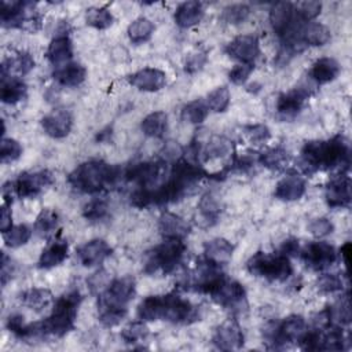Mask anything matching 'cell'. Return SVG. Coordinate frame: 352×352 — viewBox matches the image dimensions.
Segmentation results:
<instances>
[{"instance_id": "1", "label": "cell", "mask_w": 352, "mask_h": 352, "mask_svg": "<svg viewBox=\"0 0 352 352\" xmlns=\"http://www.w3.org/2000/svg\"><path fill=\"white\" fill-rule=\"evenodd\" d=\"M349 165V146L346 140L337 135L329 140H311L301 148L300 168L305 175H312L319 169L342 168Z\"/></svg>"}, {"instance_id": "2", "label": "cell", "mask_w": 352, "mask_h": 352, "mask_svg": "<svg viewBox=\"0 0 352 352\" xmlns=\"http://www.w3.org/2000/svg\"><path fill=\"white\" fill-rule=\"evenodd\" d=\"M138 318L143 322L166 320L175 324H188L199 315L197 307L176 293L148 296L138 307Z\"/></svg>"}, {"instance_id": "3", "label": "cell", "mask_w": 352, "mask_h": 352, "mask_svg": "<svg viewBox=\"0 0 352 352\" xmlns=\"http://www.w3.org/2000/svg\"><path fill=\"white\" fill-rule=\"evenodd\" d=\"M120 176L121 170L118 166L100 160H91L80 164L67 176V182L77 191L95 194L114 186Z\"/></svg>"}, {"instance_id": "4", "label": "cell", "mask_w": 352, "mask_h": 352, "mask_svg": "<svg viewBox=\"0 0 352 352\" xmlns=\"http://www.w3.org/2000/svg\"><path fill=\"white\" fill-rule=\"evenodd\" d=\"M81 302V294L77 289H72L62 294L48 318L38 322L43 337H63L74 327L77 309Z\"/></svg>"}, {"instance_id": "5", "label": "cell", "mask_w": 352, "mask_h": 352, "mask_svg": "<svg viewBox=\"0 0 352 352\" xmlns=\"http://www.w3.org/2000/svg\"><path fill=\"white\" fill-rule=\"evenodd\" d=\"M184 252L186 245L183 239L164 238L160 245L148 252L144 263V272L155 274L160 271L164 275L173 272L176 267L182 263Z\"/></svg>"}, {"instance_id": "6", "label": "cell", "mask_w": 352, "mask_h": 352, "mask_svg": "<svg viewBox=\"0 0 352 352\" xmlns=\"http://www.w3.org/2000/svg\"><path fill=\"white\" fill-rule=\"evenodd\" d=\"M246 268L254 276L278 282L286 280L293 272L289 257L282 253L270 254L257 252L248 260Z\"/></svg>"}, {"instance_id": "7", "label": "cell", "mask_w": 352, "mask_h": 352, "mask_svg": "<svg viewBox=\"0 0 352 352\" xmlns=\"http://www.w3.org/2000/svg\"><path fill=\"white\" fill-rule=\"evenodd\" d=\"M136 289L135 278L125 275L113 279L99 294L98 309H128V302L133 298Z\"/></svg>"}, {"instance_id": "8", "label": "cell", "mask_w": 352, "mask_h": 352, "mask_svg": "<svg viewBox=\"0 0 352 352\" xmlns=\"http://www.w3.org/2000/svg\"><path fill=\"white\" fill-rule=\"evenodd\" d=\"M305 327V319L301 315H290L280 322L268 323L264 330V337L268 342H272L274 348H279L286 344L298 342L300 337L307 330Z\"/></svg>"}, {"instance_id": "9", "label": "cell", "mask_w": 352, "mask_h": 352, "mask_svg": "<svg viewBox=\"0 0 352 352\" xmlns=\"http://www.w3.org/2000/svg\"><path fill=\"white\" fill-rule=\"evenodd\" d=\"M168 173V164L162 160H157L131 165L125 170V177L142 188L153 190L165 182V176Z\"/></svg>"}, {"instance_id": "10", "label": "cell", "mask_w": 352, "mask_h": 352, "mask_svg": "<svg viewBox=\"0 0 352 352\" xmlns=\"http://www.w3.org/2000/svg\"><path fill=\"white\" fill-rule=\"evenodd\" d=\"M220 307L232 312H241L246 308V292L236 280H230L227 276L209 294Z\"/></svg>"}, {"instance_id": "11", "label": "cell", "mask_w": 352, "mask_h": 352, "mask_svg": "<svg viewBox=\"0 0 352 352\" xmlns=\"http://www.w3.org/2000/svg\"><path fill=\"white\" fill-rule=\"evenodd\" d=\"M54 183V176L48 169L37 172H23L14 182L18 198H34Z\"/></svg>"}, {"instance_id": "12", "label": "cell", "mask_w": 352, "mask_h": 352, "mask_svg": "<svg viewBox=\"0 0 352 352\" xmlns=\"http://www.w3.org/2000/svg\"><path fill=\"white\" fill-rule=\"evenodd\" d=\"M270 23L272 30L283 38L297 26L304 25L296 18L294 4L290 1H278L270 10Z\"/></svg>"}, {"instance_id": "13", "label": "cell", "mask_w": 352, "mask_h": 352, "mask_svg": "<svg viewBox=\"0 0 352 352\" xmlns=\"http://www.w3.org/2000/svg\"><path fill=\"white\" fill-rule=\"evenodd\" d=\"M301 258L304 260L305 265L309 267L314 271H322L327 267H330L336 258L337 253L333 245L327 242H311L308 243L302 252H301Z\"/></svg>"}, {"instance_id": "14", "label": "cell", "mask_w": 352, "mask_h": 352, "mask_svg": "<svg viewBox=\"0 0 352 352\" xmlns=\"http://www.w3.org/2000/svg\"><path fill=\"white\" fill-rule=\"evenodd\" d=\"M226 52L241 63H253L260 54L258 37L254 34L236 36L227 44Z\"/></svg>"}, {"instance_id": "15", "label": "cell", "mask_w": 352, "mask_h": 352, "mask_svg": "<svg viewBox=\"0 0 352 352\" xmlns=\"http://www.w3.org/2000/svg\"><path fill=\"white\" fill-rule=\"evenodd\" d=\"M41 126L48 136L62 139L72 131L73 116L67 109H55L41 118Z\"/></svg>"}, {"instance_id": "16", "label": "cell", "mask_w": 352, "mask_h": 352, "mask_svg": "<svg viewBox=\"0 0 352 352\" xmlns=\"http://www.w3.org/2000/svg\"><path fill=\"white\" fill-rule=\"evenodd\" d=\"M212 342L221 351L239 349L243 345V333L235 320H227L216 327Z\"/></svg>"}, {"instance_id": "17", "label": "cell", "mask_w": 352, "mask_h": 352, "mask_svg": "<svg viewBox=\"0 0 352 352\" xmlns=\"http://www.w3.org/2000/svg\"><path fill=\"white\" fill-rule=\"evenodd\" d=\"M324 198L330 208H348L351 204V179L345 173L333 177L326 186Z\"/></svg>"}, {"instance_id": "18", "label": "cell", "mask_w": 352, "mask_h": 352, "mask_svg": "<svg viewBox=\"0 0 352 352\" xmlns=\"http://www.w3.org/2000/svg\"><path fill=\"white\" fill-rule=\"evenodd\" d=\"M129 84L144 92H157L166 84V74L155 67H144L129 77Z\"/></svg>"}, {"instance_id": "19", "label": "cell", "mask_w": 352, "mask_h": 352, "mask_svg": "<svg viewBox=\"0 0 352 352\" xmlns=\"http://www.w3.org/2000/svg\"><path fill=\"white\" fill-rule=\"evenodd\" d=\"M76 253L84 267H94L102 264L111 254V248L104 239L96 238L81 245Z\"/></svg>"}, {"instance_id": "20", "label": "cell", "mask_w": 352, "mask_h": 352, "mask_svg": "<svg viewBox=\"0 0 352 352\" xmlns=\"http://www.w3.org/2000/svg\"><path fill=\"white\" fill-rule=\"evenodd\" d=\"M34 6L36 4L32 1H1L0 21L3 28L21 29L29 15L28 11H32Z\"/></svg>"}, {"instance_id": "21", "label": "cell", "mask_w": 352, "mask_h": 352, "mask_svg": "<svg viewBox=\"0 0 352 352\" xmlns=\"http://www.w3.org/2000/svg\"><path fill=\"white\" fill-rule=\"evenodd\" d=\"M311 96V89L307 87H297L286 94H280L276 100V111L282 117H294Z\"/></svg>"}, {"instance_id": "22", "label": "cell", "mask_w": 352, "mask_h": 352, "mask_svg": "<svg viewBox=\"0 0 352 352\" xmlns=\"http://www.w3.org/2000/svg\"><path fill=\"white\" fill-rule=\"evenodd\" d=\"M45 55L50 63L56 67L67 65L73 56V44L67 33H58L51 40Z\"/></svg>"}, {"instance_id": "23", "label": "cell", "mask_w": 352, "mask_h": 352, "mask_svg": "<svg viewBox=\"0 0 352 352\" xmlns=\"http://www.w3.org/2000/svg\"><path fill=\"white\" fill-rule=\"evenodd\" d=\"M305 180L298 175H287L282 177L276 186L274 195L280 201H297L305 194Z\"/></svg>"}, {"instance_id": "24", "label": "cell", "mask_w": 352, "mask_h": 352, "mask_svg": "<svg viewBox=\"0 0 352 352\" xmlns=\"http://www.w3.org/2000/svg\"><path fill=\"white\" fill-rule=\"evenodd\" d=\"M234 249L235 246L230 241L224 238H214L204 245V258L221 267L232 258Z\"/></svg>"}, {"instance_id": "25", "label": "cell", "mask_w": 352, "mask_h": 352, "mask_svg": "<svg viewBox=\"0 0 352 352\" xmlns=\"http://www.w3.org/2000/svg\"><path fill=\"white\" fill-rule=\"evenodd\" d=\"M158 227L164 238H177L184 239L190 234V224L180 216L172 212H164L160 216Z\"/></svg>"}, {"instance_id": "26", "label": "cell", "mask_w": 352, "mask_h": 352, "mask_svg": "<svg viewBox=\"0 0 352 352\" xmlns=\"http://www.w3.org/2000/svg\"><path fill=\"white\" fill-rule=\"evenodd\" d=\"M232 153V143L224 136H212L204 147L197 148V160L205 162L226 158Z\"/></svg>"}, {"instance_id": "27", "label": "cell", "mask_w": 352, "mask_h": 352, "mask_svg": "<svg viewBox=\"0 0 352 352\" xmlns=\"http://www.w3.org/2000/svg\"><path fill=\"white\" fill-rule=\"evenodd\" d=\"M69 253V243L66 239L55 238L52 242L47 245V248L41 252L38 258V268H52L62 264Z\"/></svg>"}, {"instance_id": "28", "label": "cell", "mask_w": 352, "mask_h": 352, "mask_svg": "<svg viewBox=\"0 0 352 352\" xmlns=\"http://www.w3.org/2000/svg\"><path fill=\"white\" fill-rule=\"evenodd\" d=\"M197 209L199 223L205 227H210L217 221L223 210V204L221 199L214 192H206L201 197Z\"/></svg>"}, {"instance_id": "29", "label": "cell", "mask_w": 352, "mask_h": 352, "mask_svg": "<svg viewBox=\"0 0 352 352\" xmlns=\"http://www.w3.org/2000/svg\"><path fill=\"white\" fill-rule=\"evenodd\" d=\"M331 34L327 26L319 22H308L304 23L298 32V40L304 45L320 47L330 41Z\"/></svg>"}, {"instance_id": "30", "label": "cell", "mask_w": 352, "mask_h": 352, "mask_svg": "<svg viewBox=\"0 0 352 352\" xmlns=\"http://www.w3.org/2000/svg\"><path fill=\"white\" fill-rule=\"evenodd\" d=\"M204 6L199 1H184L177 6L175 11V22L177 26L187 29L201 22L204 18Z\"/></svg>"}, {"instance_id": "31", "label": "cell", "mask_w": 352, "mask_h": 352, "mask_svg": "<svg viewBox=\"0 0 352 352\" xmlns=\"http://www.w3.org/2000/svg\"><path fill=\"white\" fill-rule=\"evenodd\" d=\"M340 74V65L334 58L323 56L319 58L311 67L309 77L316 84H326L337 78Z\"/></svg>"}, {"instance_id": "32", "label": "cell", "mask_w": 352, "mask_h": 352, "mask_svg": "<svg viewBox=\"0 0 352 352\" xmlns=\"http://www.w3.org/2000/svg\"><path fill=\"white\" fill-rule=\"evenodd\" d=\"M87 76V70L80 63H67L58 67L52 77L62 87H77L80 85Z\"/></svg>"}, {"instance_id": "33", "label": "cell", "mask_w": 352, "mask_h": 352, "mask_svg": "<svg viewBox=\"0 0 352 352\" xmlns=\"http://www.w3.org/2000/svg\"><path fill=\"white\" fill-rule=\"evenodd\" d=\"M26 84L19 77L1 76L0 99L3 103L15 104L26 96Z\"/></svg>"}, {"instance_id": "34", "label": "cell", "mask_w": 352, "mask_h": 352, "mask_svg": "<svg viewBox=\"0 0 352 352\" xmlns=\"http://www.w3.org/2000/svg\"><path fill=\"white\" fill-rule=\"evenodd\" d=\"M34 67V59L29 52H18L15 56L7 58L1 65V76H11L15 77L28 74Z\"/></svg>"}, {"instance_id": "35", "label": "cell", "mask_w": 352, "mask_h": 352, "mask_svg": "<svg viewBox=\"0 0 352 352\" xmlns=\"http://www.w3.org/2000/svg\"><path fill=\"white\" fill-rule=\"evenodd\" d=\"M19 300L23 305L34 309L41 311L47 308L52 302V293L48 289L32 287L19 294Z\"/></svg>"}, {"instance_id": "36", "label": "cell", "mask_w": 352, "mask_h": 352, "mask_svg": "<svg viewBox=\"0 0 352 352\" xmlns=\"http://www.w3.org/2000/svg\"><path fill=\"white\" fill-rule=\"evenodd\" d=\"M168 125V116L164 111H153L142 121V131L150 138H162Z\"/></svg>"}, {"instance_id": "37", "label": "cell", "mask_w": 352, "mask_h": 352, "mask_svg": "<svg viewBox=\"0 0 352 352\" xmlns=\"http://www.w3.org/2000/svg\"><path fill=\"white\" fill-rule=\"evenodd\" d=\"M257 160L263 166H265L271 170H280L282 168H285L289 164L290 155L286 148L278 146V147H272V148H268L267 151L261 153Z\"/></svg>"}, {"instance_id": "38", "label": "cell", "mask_w": 352, "mask_h": 352, "mask_svg": "<svg viewBox=\"0 0 352 352\" xmlns=\"http://www.w3.org/2000/svg\"><path fill=\"white\" fill-rule=\"evenodd\" d=\"M58 224H59V216L55 210L52 209H43L37 219H36V223H34V231L43 236V238H47L50 235H52L56 228H58Z\"/></svg>"}, {"instance_id": "39", "label": "cell", "mask_w": 352, "mask_h": 352, "mask_svg": "<svg viewBox=\"0 0 352 352\" xmlns=\"http://www.w3.org/2000/svg\"><path fill=\"white\" fill-rule=\"evenodd\" d=\"M154 32V25L150 19L140 16L128 26V37L135 44H142L150 40Z\"/></svg>"}, {"instance_id": "40", "label": "cell", "mask_w": 352, "mask_h": 352, "mask_svg": "<svg viewBox=\"0 0 352 352\" xmlns=\"http://www.w3.org/2000/svg\"><path fill=\"white\" fill-rule=\"evenodd\" d=\"M87 25L95 28V29H107L113 25L114 16L106 7H91L87 10L85 14Z\"/></svg>"}, {"instance_id": "41", "label": "cell", "mask_w": 352, "mask_h": 352, "mask_svg": "<svg viewBox=\"0 0 352 352\" xmlns=\"http://www.w3.org/2000/svg\"><path fill=\"white\" fill-rule=\"evenodd\" d=\"M32 236V228L26 224L12 226L7 232L3 234L4 242L8 248H19L28 243Z\"/></svg>"}, {"instance_id": "42", "label": "cell", "mask_w": 352, "mask_h": 352, "mask_svg": "<svg viewBox=\"0 0 352 352\" xmlns=\"http://www.w3.org/2000/svg\"><path fill=\"white\" fill-rule=\"evenodd\" d=\"M208 110L209 109L206 106V102L195 99L182 109V118L184 121H188L190 124H201L206 118Z\"/></svg>"}, {"instance_id": "43", "label": "cell", "mask_w": 352, "mask_h": 352, "mask_svg": "<svg viewBox=\"0 0 352 352\" xmlns=\"http://www.w3.org/2000/svg\"><path fill=\"white\" fill-rule=\"evenodd\" d=\"M205 102H206L208 109H210L212 111H216V113L224 111L230 104V91H228V88L227 87L214 88L212 92L208 94Z\"/></svg>"}, {"instance_id": "44", "label": "cell", "mask_w": 352, "mask_h": 352, "mask_svg": "<svg viewBox=\"0 0 352 352\" xmlns=\"http://www.w3.org/2000/svg\"><path fill=\"white\" fill-rule=\"evenodd\" d=\"M331 323H337L338 326H345L351 323V308H349V297L348 294L344 298L338 300L333 307L329 308Z\"/></svg>"}, {"instance_id": "45", "label": "cell", "mask_w": 352, "mask_h": 352, "mask_svg": "<svg viewBox=\"0 0 352 352\" xmlns=\"http://www.w3.org/2000/svg\"><path fill=\"white\" fill-rule=\"evenodd\" d=\"M109 213V205L102 198H94L82 208V216L88 221H100Z\"/></svg>"}, {"instance_id": "46", "label": "cell", "mask_w": 352, "mask_h": 352, "mask_svg": "<svg viewBox=\"0 0 352 352\" xmlns=\"http://www.w3.org/2000/svg\"><path fill=\"white\" fill-rule=\"evenodd\" d=\"M345 337L338 327H331L326 333L322 331V341H320V351H341L344 349Z\"/></svg>"}, {"instance_id": "47", "label": "cell", "mask_w": 352, "mask_h": 352, "mask_svg": "<svg viewBox=\"0 0 352 352\" xmlns=\"http://www.w3.org/2000/svg\"><path fill=\"white\" fill-rule=\"evenodd\" d=\"M320 10H322L320 1H301L294 6L296 18L302 23H308L314 18H316L320 14Z\"/></svg>"}, {"instance_id": "48", "label": "cell", "mask_w": 352, "mask_h": 352, "mask_svg": "<svg viewBox=\"0 0 352 352\" xmlns=\"http://www.w3.org/2000/svg\"><path fill=\"white\" fill-rule=\"evenodd\" d=\"M249 14H250L249 6H246V4H243V3H236V4L227 6V7L223 10L221 18H223L227 23L238 25V23H242L243 21H246L248 16H249Z\"/></svg>"}, {"instance_id": "49", "label": "cell", "mask_w": 352, "mask_h": 352, "mask_svg": "<svg viewBox=\"0 0 352 352\" xmlns=\"http://www.w3.org/2000/svg\"><path fill=\"white\" fill-rule=\"evenodd\" d=\"M147 334H148V329H147L146 323L140 319L136 320V322L129 323L121 331L122 340L128 344H133V342H138L140 340H144L147 337Z\"/></svg>"}, {"instance_id": "50", "label": "cell", "mask_w": 352, "mask_h": 352, "mask_svg": "<svg viewBox=\"0 0 352 352\" xmlns=\"http://www.w3.org/2000/svg\"><path fill=\"white\" fill-rule=\"evenodd\" d=\"M22 155V146L18 140L11 138H3L0 146V158L3 164L14 162Z\"/></svg>"}, {"instance_id": "51", "label": "cell", "mask_w": 352, "mask_h": 352, "mask_svg": "<svg viewBox=\"0 0 352 352\" xmlns=\"http://www.w3.org/2000/svg\"><path fill=\"white\" fill-rule=\"evenodd\" d=\"M316 286H318L319 292L330 294V293L342 290V280L340 276H337L334 274H323L318 278Z\"/></svg>"}, {"instance_id": "52", "label": "cell", "mask_w": 352, "mask_h": 352, "mask_svg": "<svg viewBox=\"0 0 352 352\" xmlns=\"http://www.w3.org/2000/svg\"><path fill=\"white\" fill-rule=\"evenodd\" d=\"M253 69H254L253 63H238L228 72V78L231 82L236 85H242L246 82Z\"/></svg>"}, {"instance_id": "53", "label": "cell", "mask_w": 352, "mask_h": 352, "mask_svg": "<svg viewBox=\"0 0 352 352\" xmlns=\"http://www.w3.org/2000/svg\"><path fill=\"white\" fill-rule=\"evenodd\" d=\"M246 138L253 142V143H263L271 138V132L268 126L263 124H256V125H248L243 129Z\"/></svg>"}, {"instance_id": "54", "label": "cell", "mask_w": 352, "mask_h": 352, "mask_svg": "<svg viewBox=\"0 0 352 352\" xmlns=\"http://www.w3.org/2000/svg\"><path fill=\"white\" fill-rule=\"evenodd\" d=\"M334 230L333 223L327 219V217H319L315 219L309 223L308 226V231L315 236V238H323L329 234H331Z\"/></svg>"}, {"instance_id": "55", "label": "cell", "mask_w": 352, "mask_h": 352, "mask_svg": "<svg viewBox=\"0 0 352 352\" xmlns=\"http://www.w3.org/2000/svg\"><path fill=\"white\" fill-rule=\"evenodd\" d=\"M182 155H183V147L175 140L166 142L161 150V160L165 161L166 164H169V162L175 164V162L180 161Z\"/></svg>"}, {"instance_id": "56", "label": "cell", "mask_w": 352, "mask_h": 352, "mask_svg": "<svg viewBox=\"0 0 352 352\" xmlns=\"http://www.w3.org/2000/svg\"><path fill=\"white\" fill-rule=\"evenodd\" d=\"M128 309H104L99 311V320L106 327L117 326L126 315Z\"/></svg>"}, {"instance_id": "57", "label": "cell", "mask_w": 352, "mask_h": 352, "mask_svg": "<svg viewBox=\"0 0 352 352\" xmlns=\"http://www.w3.org/2000/svg\"><path fill=\"white\" fill-rule=\"evenodd\" d=\"M206 60H208L206 52H204V51L192 52L188 55V58L184 62V70L187 73H195L204 67Z\"/></svg>"}, {"instance_id": "58", "label": "cell", "mask_w": 352, "mask_h": 352, "mask_svg": "<svg viewBox=\"0 0 352 352\" xmlns=\"http://www.w3.org/2000/svg\"><path fill=\"white\" fill-rule=\"evenodd\" d=\"M26 323L23 320V316L19 315V314H12L8 316L7 319V329L15 336V337H21L23 329H25Z\"/></svg>"}, {"instance_id": "59", "label": "cell", "mask_w": 352, "mask_h": 352, "mask_svg": "<svg viewBox=\"0 0 352 352\" xmlns=\"http://www.w3.org/2000/svg\"><path fill=\"white\" fill-rule=\"evenodd\" d=\"M300 252V246H298V241L294 238H289L286 239L280 248H279V253H282L286 257H292V256H297Z\"/></svg>"}, {"instance_id": "60", "label": "cell", "mask_w": 352, "mask_h": 352, "mask_svg": "<svg viewBox=\"0 0 352 352\" xmlns=\"http://www.w3.org/2000/svg\"><path fill=\"white\" fill-rule=\"evenodd\" d=\"M12 274H14V264L11 258L6 253H3L1 254V283L6 285L11 279Z\"/></svg>"}, {"instance_id": "61", "label": "cell", "mask_w": 352, "mask_h": 352, "mask_svg": "<svg viewBox=\"0 0 352 352\" xmlns=\"http://www.w3.org/2000/svg\"><path fill=\"white\" fill-rule=\"evenodd\" d=\"M12 227V214H11V205L4 204L1 206V220H0V228L1 232H7Z\"/></svg>"}, {"instance_id": "62", "label": "cell", "mask_w": 352, "mask_h": 352, "mask_svg": "<svg viewBox=\"0 0 352 352\" xmlns=\"http://www.w3.org/2000/svg\"><path fill=\"white\" fill-rule=\"evenodd\" d=\"M89 285L92 287V290H98L102 287V285L107 283V274L104 271H98L95 272L91 278H89Z\"/></svg>"}, {"instance_id": "63", "label": "cell", "mask_w": 352, "mask_h": 352, "mask_svg": "<svg viewBox=\"0 0 352 352\" xmlns=\"http://www.w3.org/2000/svg\"><path fill=\"white\" fill-rule=\"evenodd\" d=\"M351 249H352V246H351V242H345L342 246H341V257H342V261H344V264L348 267L349 265V254H351Z\"/></svg>"}, {"instance_id": "64", "label": "cell", "mask_w": 352, "mask_h": 352, "mask_svg": "<svg viewBox=\"0 0 352 352\" xmlns=\"http://www.w3.org/2000/svg\"><path fill=\"white\" fill-rule=\"evenodd\" d=\"M110 135H111V131H110V132H109V129H107V131H102V132H99V133H98L96 139H98L99 142H103V140H109Z\"/></svg>"}]
</instances>
